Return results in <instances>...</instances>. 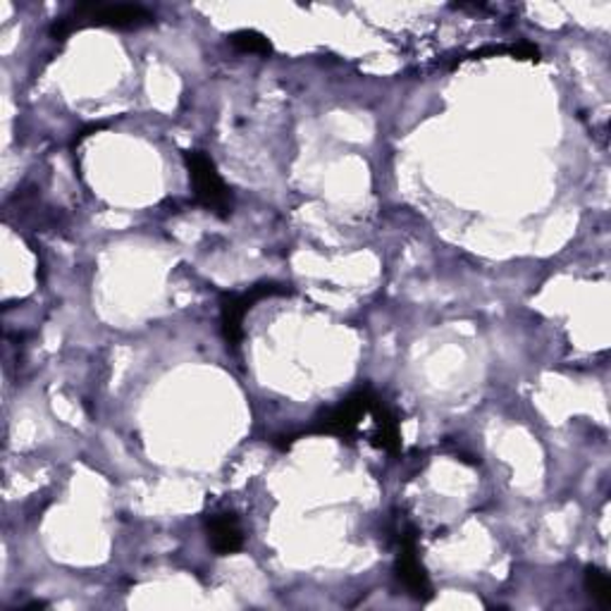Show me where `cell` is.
<instances>
[{
	"label": "cell",
	"mask_w": 611,
	"mask_h": 611,
	"mask_svg": "<svg viewBox=\"0 0 611 611\" xmlns=\"http://www.w3.org/2000/svg\"><path fill=\"white\" fill-rule=\"evenodd\" d=\"M154 15L142 5L127 3H79L72 15H67L53 24L50 34L56 38H67L84 26H113V30H142V26L154 24Z\"/></svg>",
	"instance_id": "cell-1"
},
{
	"label": "cell",
	"mask_w": 611,
	"mask_h": 611,
	"mask_svg": "<svg viewBox=\"0 0 611 611\" xmlns=\"http://www.w3.org/2000/svg\"><path fill=\"white\" fill-rule=\"evenodd\" d=\"M184 162L194 186V196L201 206L220 217L233 213V194H229V186L223 182L215 162L203 151H186Z\"/></svg>",
	"instance_id": "cell-2"
},
{
	"label": "cell",
	"mask_w": 611,
	"mask_h": 611,
	"mask_svg": "<svg viewBox=\"0 0 611 611\" xmlns=\"http://www.w3.org/2000/svg\"><path fill=\"white\" fill-rule=\"evenodd\" d=\"M287 294V287H282V284L275 282H263V284H256L247 294H223V302H220V323H223V335H225V342L227 347L237 351L241 339H244V316L249 314L253 308V304L263 302L268 296H282Z\"/></svg>",
	"instance_id": "cell-3"
},
{
	"label": "cell",
	"mask_w": 611,
	"mask_h": 611,
	"mask_svg": "<svg viewBox=\"0 0 611 611\" xmlns=\"http://www.w3.org/2000/svg\"><path fill=\"white\" fill-rule=\"evenodd\" d=\"M375 399L377 397L373 395L369 387L354 392V395H349L342 404L335 406V409H330L323 418H318V423L314 426V432L337 434V438H349V434L357 430L359 420L365 414H371Z\"/></svg>",
	"instance_id": "cell-4"
},
{
	"label": "cell",
	"mask_w": 611,
	"mask_h": 611,
	"mask_svg": "<svg viewBox=\"0 0 611 611\" xmlns=\"http://www.w3.org/2000/svg\"><path fill=\"white\" fill-rule=\"evenodd\" d=\"M397 576L404 582V588L409 590L416 600H428L432 595L430 580L423 564L418 559V547H416V535L409 528L399 538V554H397Z\"/></svg>",
	"instance_id": "cell-5"
},
{
	"label": "cell",
	"mask_w": 611,
	"mask_h": 611,
	"mask_svg": "<svg viewBox=\"0 0 611 611\" xmlns=\"http://www.w3.org/2000/svg\"><path fill=\"white\" fill-rule=\"evenodd\" d=\"M208 545L215 554L227 556L244 547V533L235 513H213L206 521Z\"/></svg>",
	"instance_id": "cell-6"
},
{
	"label": "cell",
	"mask_w": 611,
	"mask_h": 611,
	"mask_svg": "<svg viewBox=\"0 0 611 611\" xmlns=\"http://www.w3.org/2000/svg\"><path fill=\"white\" fill-rule=\"evenodd\" d=\"M371 414L375 418V428H377V444L383 446L385 452L397 454L399 452V420H397V416L392 414L380 399H375Z\"/></svg>",
	"instance_id": "cell-7"
},
{
	"label": "cell",
	"mask_w": 611,
	"mask_h": 611,
	"mask_svg": "<svg viewBox=\"0 0 611 611\" xmlns=\"http://www.w3.org/2000/svg\"><path fill=\"white\" fill-rule=\"evenodd\" d=\"M586 590L602 609L611 607V578H609L607 572H602V568H597V566L588 568V572H586Z\"/></svg>",
	"instance_id": "cell-8"
},
{
	"label": "cell",
	"mask_w": 611,
	"mask_h": 611,
	"mask_svg": "<svg viewBox=\"0 0 611 611\" xmlns=\"http://www.w3.org/2000/svg\"><path fill=\"white\" fill-rule=\"evenodd\" d=\"M229 44L241 53H256V56H270V53H273V44H270L261 32H253V30H241L229 34Z\"/></svg>",
	"instance_id": "cell-9"
}]
</instances>
